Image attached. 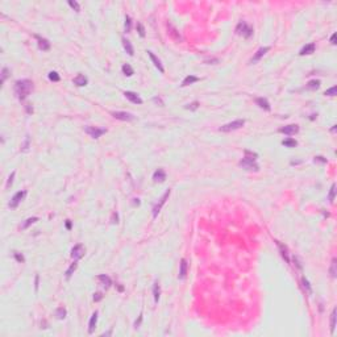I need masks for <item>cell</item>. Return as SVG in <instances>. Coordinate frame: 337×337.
Here are the masks:
<instances>
[{"label":"cell","instance_id":"5b68a950","mask_svg":"<svg viewBox=\"0 0 337 337\" xmlns=\"http://www.w3.org/2000/svg\"><path fill=\"white\" fill-rule=\"evenodd\" d=\"M240 166L245 170H248V171H258L260 170V166L256 163V161L253 160H248V158H242V160L240 161Z\"/></svg>","mask_w":337,"mask_h":337},{"label":"cell","instance_id":"cb8c5ba5","mask_svg":"<svg viewBox=\"0 0 337 337\" xmlns=\"http://www.w3.org/2000/svg\"><path fill=\"white\" fill-rule=\"evenodd\" d=\"M277 244H278V246H279V250H280V254H282V257H283L284 260H286L287 263H290V258H288V250H287V248L284 246V245L280 244L279 241H277Z\"/></svg>","mask_w":337,"mask_h":337},{"label":"cell","instance_id":"f907efd6","mask_svg":"<svg viewBox=\"0 0 337 337\" xmlns=\"http://www.w3.org/2000/svg\"><path fill=\"white\" fill-rule=\"evenodd\" d=\"M112 223H113V224H117V223H119V216H117V213H113V215H112Z\"/></svg>","mask_w":337,"mask_h":337},{"label":"cell","instance_id":"7402d4cb","mask_svg":"<svg viewBox=\"0 0 337 337\" xmlns=\"http://www.w3.org/2000/svg\"><path fill=\"white\" fill-rule=\"evenodd\" d=\"M195 82H199V78L195 77V75H187V77L183 79V82H182V86L186 87V86L192 84V83H195Z\"/></svg>","mask_w":337,"mask_h":337},{"label":"cell","instance_id":"1f68e13d","mask_svg":"<svg viewBox=\"0 0 337 337\" xmlns=\"http://www.w3.org/2000/svg\"><path fill=\"white\" fill-rule=\"evenodd\" d=\"M320 87V81H316V79H314V81H310L307 84V88L308 90H318Z\"/></svg>","mask_w":337,"mask_h":337},{"label":"cell","instance_id":"9a60e30c","mask_svg":"<svg viewBox=\"0 0 337 337\" xmlns=\"http://www.w3.org/2000/svg\"><path fill=\"white\" fill-rule=\"evenodd\" d=\"M256 104L258 105L260 108L265 109V111H270V109H271L270 103H269L267 99H265V98H257V99H256Z\"/></svg>","mask_w":337,"mask_h":337},{"label":"cell","instance_id":"836d02e7","mask_svg":"<svg viewBox=\"0 0 337 337\" xmlns=\"http://www.w3.org/2000/svg\"><path fill=\"white\" fill-rule=\"evenodd\" d=\"M257 157H258V154H257V153H253V152H250V150H245V157H244V158H248V160L256 161Z\"/></svg>","mask_w":337,"mask_h":337},{"label":"cell","instance_id":"9f6ffc18","mask_svg":"<svg viewBox=\"0 0 337 337\" xmlns=\"http://www.w3.org/2000/svg\"><path fill=\"white\" fill-rule=\"evenodd\" d=\"M133 204H134V205H140V201H138V199H134Z\"/></svg>","mask_w":337,"mask_h":337},{"label":"cell","instance_id":"8fae6325","mask_svg":"<svg viewBox=\"0 0 337 337\" xmlns=\"http://www.w3.org/2000/svg\"><path fill=\"white\" fill-rule=\"evenodd\" d=\"M124 95H125V98L128 99V100L134 103V104H142V99L138 96V94L133 92V91H125Z\"/></svg>","mask_w":337,"mask_h":337},{"label":"cell","instance_id":"7bdbcfd3","mask_svg":"<svg viewBox=\"0 0 337 337\" xmlns=\"http://www.w3.org/2000/svg\"><path fill=\"white\" fill-rule=\"evenodd\" d=\"M336 91H337L336 86H333V87H332V88L327 90L325 92H324V95H325V96H335V95H336Z\"/></svg>","mask_w":337,"mask_h":337},{"label":"cell","instance_id":"8d00e7d4","mask_svg":"<svg viewBox=\"0 0 337 337\" xmlns=\"http://www.w3.org/2000/svg\"><path fill=\"white\" fill-rule=\"evenodd\" d=\"M198 108H199V101H192L186 105V109H190V111H196Z\"/></svg>","mask_w":337,"mask_h":337},{"label":"cell","instance_id":"f546056e","mask_svg":"<svg viewBox=\"0 0 337 337\" xmlns=\"http://www.w3.org/2000/svg\"><path fill=\"white\" fill-rule=\"evenodd\" d=\"M335 329H336V308H333L332 315H331V333L332 335L335 333Z\"/></svg>","mask_w":337,"mask_h":337},{"label":"cell","instance_id":"d6a6232c","mask_svg":"<svg viewBox=\"0 0 337 337\" xmlns=\"http://www.w3.org/2000/svg\"><path fill=\"white\" fill-rule=\"evenodd\" d=\"M167 26H169V29H170V34H171V37H173L174 40H181V36L177 33V29H175V28H174L171 24H169Z\"/></svg>","mask_w":337,"mask_h":337},{"label":"cell","instance_id":"4fadbf2b","mask_svg":"<svg viewBox=\"0 0 337 337\" xmlns=\"http://www.w3.org/2000/svg\"><path fill=\"white\" fill-rule=\"evenodd\" d=\"M187 270H188L187 261H186L184 258H182L181 260V265H179V275H178V278H179V279H184L186 275H187Z\"/></svg>","mask_w":337,"mask_h":337},{"label":"cell","instance_id":"816d5d0a","mask_svg":"<svg viewBox=\"0 0 337 337\" xmlns=\"http://www.w3.org/2000/svg\"><path fill=\"white\" fill-rule=\"evenodd\" d=\"M331 43H332V45H336V33L332 34V37H331Z\"/></svg>","mask_w":337,"mask_h":337},{"label":"cell","instance_id":"5bb4252c","mask_svg":"<svg viewBox=\"0 0 337 337\" xmlns=\"http://www.w3.org/2000/svg\"><path fill=\"white\" fill-rule=\"evenodd\" d=\"M166 179V173H165V170L163 169H158V170H156V171H154V174H153V181L156 182V183H158V182H163Z\"/></svg>","mask_w":337,"mask_h":337},{"label":"cell","instance_id":"11a10c76","mask_svg":"<svg viewBox=\"0 0 337 337\" xmlns=\"http://www.w3.org/2000/svg\"><path fill=\"white\" fill-rule=\"evenodd\" d=\"M153 100H154V101H157V103H160L161 105H163V103H162V100H161V99H158V98H154Z\"/></svg>","mask_w":337,"mask_h":337},{"label":"cell","instance_id":"60d3db41","mask_svg":"<svg viewBox=\"0 0 337 337\" xmlns=\"http://www.w3.org/2000/svg\"><path fill=\"white\" fill-rule=\"evenodd\" d=\"M302 283H303V287H304V288H306V290H307V292H308V294H311V292H312V290H311V287H310V283H308V280H307L306 278H304V277L302 278Z\"/></svg>","mask_w":337,"mask_h":337},{"label":"cell","instance_id":"ee69618b","mask_svg":"<svg viewBox=\"0 0 337 337\" xmlns=\"http://www.w3.org/2000/svg\"><path fill=\"white\" fill-rule=\"evenodd\" d=\"M28 149H29V137H25V141H24V144L21 145V152H28Z\"/></svg>","mask_w":337,"mask_h":337},{"label":"cell","instance_id":"bcb514c9","mask_svg":"<svg viewBox=\"0 0 337 337\" xmlns=\"http://www.w3.org/2000/svg\"><path fill=\"white\" fill-rule=\"evenodd\" d=\"M8 73H9V71H8V69H7V67H4L3 71H2V84H3L4 82H5V79L8 78Z\"/></svg>","mask_w":337,"mask_h":337},{"label":"cell","instance_id":"ba28073f","mask_svg":"<svg viewBox=\"0 0 337 337\" xmlns=\"http://www.w3.org/2000/svg\"><path fill=\"white\" fill-rule=\"evenodd\" d=\"M25 195H26V191H19V192H16L15 195H13V198L11 199V201H9V207H11V208H17V205L20 204V201H21L24 198H25Z\"/></svg>","mask_w":337,"mask_h":337},{"label":"cell","instance_id":"ac0fdd59","mask_svg":"<svg viewBox=\"0 0 337 337\" xmlns=\"http://www.w3.org/2000/svg\"><path fill=\"white\" fill-rule=\"evenodd\" d=\"M96 323H98V312H94L92 316H91V319H90V323H88V333L90 335L94 333Z\"/></svg>","mask_w":337,"mask_h":337},{"label":"cell","instance_id":"277c9868","mask_svg":"<svg viewBox=\"0 0 337 337\" xmlns=\"http://www.w3.org/2000/svg\"><path fill=\"white\" fill-rule=\"evenodd\" d=\"M245 124V120L242 119V120H235L232 122H228V124H225L223 126H220V132H232V130H236V129H240L241 126H244Z\"/></svg>","mask_w":337,"mask_h":337},{"label":"cell","instance_id":"6f0895ef","mask_svg":"<svg viewBox=\"0 0 337 337\" xmlns=\"http://www.w3.org/2000/svg\"><path fill=\"white\" fill-rule=\"evenodd\" d=\"M331 132H336V125H333V126H332V129H331Z\"/></svg>","mask_w":337,"mask_h":337},{"label":"cell","instance_id":"4316f807","mask_svg":"<svg viewBox=\"0 0 337 337\" xmlns=\"http://www.w3.org/2000/svg\"><path fill=\"white\" fill-rule=\"evenodd\" d=\"M121 70H122V73H124V75H126V77H132V75L134 74V71H133V69H132V66L128 65V63L122 65Z\"/></svg>","mask_w":337,"mask_h":337},{"label":"cell","instance_id":"c3c4849f","mask_svg":"<svg viewBox=\"0 0 337 337\" xmlns=\"http://www.w3.org/2000/svg\"><path fill=\"white\" fill-rule=\"evenodd\" d=\"M315 162H322V163H327V160L324 157H322V156H318V157H315Z\"/></svg>","mask_w":337,"mask_h":337},{"label":"cell","instance_id":"f1b7e54d","mask_svg":"<svg viewBox=\"0 0 337 337\" xmlns=\"http://www.w3.org/2000/svg\"><path fill=\"white\" fill-rule=\"evenodd\" d=\"M66 315H67V312H66V310L63 307H58L57 310H55V316H57V319H59V320L65 319Z\"/></svg>","mask_w":337,"mask_h":337},{"label":"cell","instance_id":"f5cc1de1","mask_svg":"<svg viewBox=\"0 0 337 337\" xmlns=\"http://www.w3.org/2000/svg\"><path fill=\"white\" fill-rule=\"evenodd\" d=\"M66 228L69 229V231L71 229V221H70V220H66Z\"/></svg>","mask_w":337,"mask_h":337},{"label":"cell","instance_id":"e0dca14e","mask_svg":"<svg viewBox=\"0 0 337 337\" xmlns=\"http://www.w3.org/2000/svg\"><path fill=\"white\" fill-rule=\"evenodd\" d=\"M73 82H74V84H77V86H79V87H83V86H86L87 83H88V79H87L83 74H78L77 77L74 78Z\"/></svg>","mask_w":337,"mask_h":337},{"label":"cell","instance_id":"ab89813d","mask_svg":"<svg viewBox=\"0 0 337 337\" xmlns=\"http://www.w3.org/2000/svg\"><path fill=\"white\" fill-rule=\"evenodd\" d=\"M15 171H12L11 173V175L8 177V181H7V184H5V188H9L11 186H12V183H13V178H15Z\"/></svg>","mask_w":337,"mask_h":337},{"label":"cell","instance_id":"ffe728a7","mask_svg":"<svg viewBox=\"0 0 337 337\" xmlns=\"http://www.w3.org/2000/svg\"><path fill=\"white\" fill-rule=\"evenodd\" d=\"M315 49H316V45L314 42H311V43H308V45H306L303 47L302 50H300V55H307V54H312L315 51Z\"/></svg>","mask_w":337,"mask_h":337},{"label":"cell","instance_id":"44dd1931","mask_svg":"<svg viewBox=\"0 0 337 337\" xmlns=\"http://www.w3.org/2000/svg\"><path fill=\"white\" fill-rule=\"evenodd\" d=\"M98 280H99V282H100L105 288L111 287V284H112V280H111V278H109L108 275H105V274L98 275Z\"/></svg>","mask_w":337,"mask_h":337},{"label":"cell","instance_id":"4dcf8cb0","mask_svg":"<svg viewBox=\"0 0 337 337\" xmlns=\"http://www.w3.org/2000/svg\"><path fill=\"white\" fill-rule=\"evenodd\" d=\"M77 267H78V262H77V261H74V263H71V266L67 269V271H66V278L67 279H70V277L73 275V273L75 271V269H77Z\"/></svg>","mask_w":337,"mask_h":337},{"label":"cell","instance_id":"e575fe53","mask_svg":"<svg viewBox=\"0 0 337 337\" xmlns=\"http://www.w3.org/2000/svg\"><path fill=\"white\" fill-rule=\"evenodd\" d=\"M130 29H132V19H130V16H126L125 17V32L129 33Z\"/></svg>","mask_w":337,"mask_h":337},{"label":"cell","instance_id":"9c48e42d","mask_svg":"<svg viewBox=\"0 0 337 337\" xmlns=\"http://www.w3.org/2000/svg\"><path fill=\"white\" fill-rule=\"evenodd\" d=\"M279 132L287 134V136H292V134H296V133L299 132V126L296 125V124H290V125H286V126L279 128Z\"/></svg>","mask_w":337,"mask_h":337},{"label":"cell","instance_id":"83f0119b","mask_svg":"<svg viewBox=\"0 0 337 337\" xmlns=\"http://www.w3.org/2000/svg\"><path fill=\"white\" fill-rule=\"evenodd\" d=\"M282 145H284L286 148H295V146L298 145V142H296V140H294V138H286V140L282 141Z\"/></svg>","mask_w":337,"mask_h":337},{"label":"cell","instance_id":"52a82bcc","mask_svg":"<svg viewBox=\"0 0 337 337\" xmlns=\"http://www.w3.org/2000/svg\"><path fill=\"white\" fill-rule=\"evenodd\" d=\"M87 134H90L92 138H99L101 134H104L107 130L104 128H98V126H87L84 129Z\"/></svg>","mask_w":337,"mask_h":337},{"label":"cell","instance_id":"d4e9b609","mask_svg":"<svg viewBox=\"0 0 337 337\" xmlns=\"http://www.w3.org/2000/svg\"><path fill=\"white\" fill-rule=\"evenodd\" d=\"M153 294H154V302L158 303V300H160V296H161V288H160V283H158V282H154Z\"/></svg>","mask_w":337,"mask_h":337},{"label":"cell","instance_id":"603a6c76","mask_svg":"<svg viewBox=\"0 0 337 337\" xmlns=\"http://www.w3.org/2000/svg\"><path fill=\"white\" fill-rule=\"evenodd\" d=\"M122 46H124V50H125V51H126V53H128L129 55H133V54H134L133 46H132V43H130V41H129V40H126V38H122Z\"/></svg>","mask_w":337,"mask_h":337},{"label":"cell","instance_id":"d6986e66","mask_svg":"<svg viewBox=\"0 0 337 337\" xmlns=\"http://www.w3.org/2000/svg\"><path fill=\"white\" fill-rule=\"evenodd\" d=\"M148 55L150 57V59H152V61H153L154 66H156L157 69L161 71V73H165V69H163V66H162V63H161V61H160V59H158V58L156 57V55H154V54L152 53V51H148Z\"/></svg>","mask_w":337,"mask_h":337},{"label":"cell","instance_id":"d590c367","mask_svg":"<svg viewBox=\"0 0 337 337\" xmlns=\"http://www.w3.org/2000/svg\"><path fill=\"white\" fill-rule=\"evenodd\" d=\"M49 79L51 82H59V75H58V73H55V71H50L49 73Z\"/></svg>","mask_w":337,"mask_h":337},{"label":"cell","instance_id":"3957f363","mask_svg":"<svg viewBox=\"0 0 337 337\" xmlns=\"http://www.w3.org/2000/svg\"><path fill=\"white\" fill-rule=\"evenodd\" d=\"M170 194H171V191H170V190H166V192L160 198V199H158L157 203L154 204V207H153V217H157V216H158V213H160L161 208L163 207V204L166 203V200L169 199Z\"/></svg>","mask_w":337,"mask_h":337},{"label":"cell","instance_id":"f35d334b","mask_svg":"<svg viewBox=\"0 0 337 337\" xmlns=\"http://www.w3.org/2000/svg\"><path fill=\"white\" fill-rule=\"evenodd\" d=\"M335 195H336V184H332V187H331V192H329V201H331V203H333V200H335Z\"/></svg>","mask_w":337,"mask_h":337},{"label":"cell","instance_id":"74e56055","mask_svg":"<svg viewBox=\"0 0 337 337\" xmlns=\"http://www.w3.org/2000/svg\"><path fill=\"white\" fill-rule=\"evenodd\" d=\"M69 5L73 8L74 11H77V12H79L81 11V5H79V3H77V2H73V0H69Z\"/></svg>","mask_w":337,"mask_h":337},{"label":"cell","instance_id":"681fc988","mask_svg":"<svg viewBox=\"0 0 337 337\" xmlns=\"http://www.w3.org/2000/svg\"><path fill=\"white\" fill-rule=\"evenodd\" d=\"M101 298H103V295L100 294V292H96V294L94 295V300H95V302H99V300H101Z\"/></svg>","mask_w":337,"mask_h":337},{"label":"cell","instance_id":"2e32d148","mask_svg":"<svg viewBox=\"0 0 337 337\" xmlns=\"http://www.w3.org/2000/svg\"><path fill=\"white\" fill-rule=\"evenodd\" d=\"M36 38H37V41H38V47L42 51H47L50 49V42L47 41L46 38H41L40 36H36Z\"/></svg>","mask_w":337,"mask_h":337},{"label":"cell","instance_id":"30bf717a","mask_svg":"<svg viewBox=\"0 0 337 337\" xmlns=\"http://www.w3.org/2000/svg\"><path fill=\"white\" fill-rule=\"evenodd\" d=\"M112 116L115 119H117V120H122V121H132L133 119H134L132 113L120 112V111H117V112H112Z\"/></svg>","mask_w":337,"mask_h":337},{"label":"cell","instance_id":"b9f144b4","mask_svg":"<svg viewBox=\"0 0 337 337\" xmlns=\"http://www.w3.org/2000/svg\"><path fill=\"white\" fill-rule=\"evenodd\" d=\"M137 30H138V34H140L141 37H145V28L141 22H137Z\"/></svg>","mask_w":337,"mask_h":337},{"label":"cell","instance_id":"8992f818","mask_svg":"<svg viewBox=\"0 0 337 337\" xmlns=\"http://www.w3.org/2000/svg\"><path fill=\"white\" fill-rule=\"evenodd\" d=\"M84 252H86V249H84V246H83L82 244L75 245V246L71 249V258H73L74 261L81 260L82 257L84 256Z\"/></svg>","mask_w":337,"mask_h":337},{"label":"cell","instance_id":"6da1fadb","mask_svg":"<svg viewBox=\"0 0 337 337\" xmlns=\"http://www.w3.org/2000/svg\"><path fill=\"white\" fill-rule=\"evenodd\" d=\"M33 90V82L29 79H20L15 83V92L20 100H25Z\"/></svg>","mask_w":337,"mask_h":337},{"label":"cell","instance_id":"7c38bea8","mask_svg":"<svg viewBox=\"0 0 337 337\" xmlns=\"http://www.w3.org/2000/svg\"><path fill=\"white\" fill-rule=\"evenodd\" d=\"M269 50H270V46H265V47H261V49H258V50H257V53L254 54V57L250 59V62H252V63H257L261 58L263 57L265 54L267 53Z\"/></svg>","mask_w":337,"mask_h":337},{"label":"cell","instance_id":"db71d44e","mask_svg":"<svg viewBox=\"0 0 337 337\" xmlns=\"http://www.w3.org/2000/svg\"><path fill=\"white\" fill-rule=\"evenodd\" d=\"M34 287H36V291H37L38 290V275H36V286Z\"/></svg>","mask_w":337,"mask_h":337},{"label":"cell","instance_id":"7a4b0ae2","mask_svg":"<svg viewBox=\"0 0 337 337\" xmlns=\"http://www.w3.org/2000/svg\"><path fill=\"white\" fill-rule=\"evenodd\" d=\"M236 33L242 36V37H245V38H249V37L253 36V28L250 25H248L245 21H240L239 25L236 26Z\"/></svg>","mask_w":337,"mask_h":337},{"label":"cell","instance_id":"f6af8a7d","mask_svg":"<svg viewBox=\"0 0 337 337\" xmlns=\"http://www.w3.org/2000/svg\"><path fill=\"white\" fill-rule=\"evenodd\" d=\"M331 275L333 277V278H336L337 273H336V260L332 261V265H331Z\"/></svg>","mask_w":337,"mask_h":337},{"label":"cell","instance_id":"484cf974","mask_svg":"<svg viewBox=\"0 0 337 337\" xmlns=\"http://www.w3.org/2000/svg\"><path fill=\"white\" fill-rule=\"evenodd\" d=\"M36 221H38V217H37V216L29 217V219H26L25 221H24V223H22V225H21V227H20V228H21V229H26V228H29L32 224H34Z\"/></svg>","mask_w":337,"mask_h":337},{"label":"cell","instance_id":"7dc6e473","mask_svg":"<svg viewBox=\"0 0 337 337\" xmlns=\"http://www.w3.org/2000/svg\"><path fill=\"white\" fill-rule=\"evenodd\" d=\"M15 258H16V261H19V262H24V261H25V258H24V256H22V254H20L19 252H15Z\"/></svg>","mask_w":337,"mask_h":337}]
</instances>
